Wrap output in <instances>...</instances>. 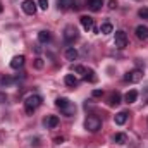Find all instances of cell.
<instances>
[{
    "instance_id": "obj_1",
    "label": "cell",
    "mask_w": 148,
    "mask_h": 148,
    "mask_svg": "<svg viewBox=\"0 0 148 148\" xmlns=\"http://www.w3.org/2000/svg\"><path fill=\"white\" fill-rule=\"evenodd\" d=\"M55 105L62 110L64 115H67V117H73L74 114H76V105H74L73 102H69L67 98H57L55 100Z\"/></svg>"
},
{
    "instance_id": "obj_2",
    "label": "cell",
    "mask_w": 148,
    "mask_h": 148,
    "mask_svg": "<svg viewBox=\"0 0 148 148\" xmlns=\"http://www.w3.org/2000/svg\"><path fill=\"white\" fill-rule=\"evenodd\" d=\"M41 102H43V98H41L40 95H36V93L29 95V97L24 100V109H26V114H33V112L41 105Z\"/></svg>"
},
{
    "instance_id": "obj_3",
    "label": "cell",
    "mask_w": 148,
    "mask_h": 148,
    "mask_svg": "<svg viewBox=\"0 0 148 148\" xmlns=\"http://www.w3.org/2000/svg\"><path fill=\"white\" fill-rule=\"evenodd\" d=\"M84 127L90 131V133H97L100 127H102V121L95 115H88L86 121H84Z\"/></svg>"
},
{
    "instance_id": "obj_4",
    "label": "cell",
    "mask_w": 148,
    "mask_h": 148,
    "mask_svg": "<svg viewBox=\"0 0 148 148\" xmlns=\"http://www.w3.org/2000/svg\"><path fill=\"white\" fill-rule=\"evenodd\" d=\"M141 77H143L141 69H133L124 74V81H127V83H138V81H141Z\"/></svg>"
},
{
    "instance_id": "obj_5",
    "label": "cell",
    "mask_w": 148,
    "mask_h": 148,
    "mask_svg": "<svg viewBox=\"0 0 148 148\" xmlns=\"http://www.w3.org/2000/svg\"><path fill=\"white\" fill-rule=\"evenodd\" d=\"M64 40H66L67 43H73V41L77 40V29L74 28L73 24L66 26V29H64Z\"/></svg>"
},
{
    "instance_id": "obj_6",
    "label": "cell",
    "mask_w": 148,
    "mask_h": 148,
    "mask_svg": "<svg viewBox=\"0 0 148 148\" xmlns=\"http://www.w3.org/2000/svg\"><path fill=\"white\" fill-rule=\"evenodd\" d=\"M21 9H23L24 14H28V16H35V14H36V3H35L33 0H23Z\"/></svg>"
},
{
    "instance_id": "obj_7",
    "label": "cell",
    "mask_w": 148,
    "mask_h": 148,
    "mask_svg": "<svg viewBox=\"0 0 148 148\" xmlns=\"http://www.w3.org/2000/svg\"><path fill=\"white\" fill-rule=\"evenodd\" d=\"M115 47L121 50L127 47V35L124 31H115Z\"/></svg>"
},
{
    "instance_id": "obj_8",
    "label": "cell",
    "mask_w": 148,
    "mask_h": 148,
    "mask_svg": "<svg viewBox=\"0 0 148 148\" xmlns=\"http://www.w3.org/2000/svg\"><path fill=\"white\" fill-rule=\"evenodd\" d=\"M79 21H81V26H83L86 31H90V29H93V28H95V19H93V17H90V16H81V17H79Z\"/></svg>"
},
{
    "instance_id": "obj_9",
    "label": "cell",
    "mask_w": 148,
    "mask_h": 148,
    "mask_svg": "<svg viewBox=\"0 0 148 148\" xmlns=\"http://www.w3.org/2000/svg\"><path fill=\"white\" fill-rule=\"evenodd\" d=\"M43 124L47 126V129H53V127L59 126V117L57 115H47L45 121H43Z\"/></svg>"
},
{
    "instance_id": "obj_10",
    "label": "cell",
    "mask_w": 148,
    "mask_h": 148,
    "mask_svg": "<svg viewBox=\"0 0 148 148\" xmlns=\"http://www.w3.org/2000/svg\"><path fill=\"white\" fill-rule=\"evenodd\" d=\"M24 62H26V59H24V55H16V57H14V59L10 60V67L17 71V69H21V67L24 66Z\"/></svg>"
},
{
    "instance_id": "obj_11",
    "label": "cell",
    "mask_w": 148,
    "mask_h": 148,
    "mask_svg": "<svg viewBox=\"0 0 148 148\" xmlns=\"http://www.w3.org/2000/svg\"><path fill=\"white\" fill-rule=\"evenodd\" d=\"M86 5H88L90 10L98 12V10L102 9V5H103V0H86Z\"/></svg>"
},
{
    "instance_id": "obj_12",
    "label": "cell",
    "mask_w": 148,
    "mask_h": 148,
    "mask_svg": "<svg viewBox=\"0 0 148 148\" xmlns=\"http://www.w3.org/2000/svg\"><path fill=\"white\" fill-rule=\"evenodd\" d=\"M127 115H129V114H127V112H124V110L119 112V114H115V115H114V122H115L117 126H122V124H126Z\"/></svg>"
},
{
    "instance_id": "obj_13",
    "label": "cell",
    "mask_w": 148,
    "mask_h": 148,
    "mask_svg": "<svg viewBox=\"0 0 148 148\" xmlns=\"http://www.w3.org/2000/svg\"><path fill=\"white\" fill-rule=\"evenodd\" d=\"M124 100H126V103H134V102L138 100V91H136V90H129V91L124 95Z\"/></svg>"
},
{
    "instance_id": "obj_14",
    "label": "cell",
    "mask_w": 148,
    "mask_h": 148,
    "mask_svg": "<svg viewBox=\"0 0 148 148\" xmlns=\"http://www.w3.org/2000/svg\"><path fill=\"white\" fill-rule=\"evenodd\" d=\"M136 36L140 38V40H148V26L140 24V26L136 28Z\"/></svg>"
},
{
    "instance_id": "obj_15",
    "label": "cell",
    "mask_w": 148,
    "mask_h": 148,
    "mask_svg": "<svg viewBox=\"0 0 148 148\" xmlns=\"http://www.w3.org/2000/svg\"><path fill=\"white\" fill-rule=\"evenodd\" d=\"M50 40H52V33H50V31H45V29H43V31L38 33V41H40V43H48Z\"/></svg>"
},
{
    "instance_id": "obj_16",
    "label": "cell",
    "mask_w": 148,
    "mask_h": 148,
    "mask_svg": "<svg viewBox=\"0 0 148 148\" xmlns=\"http://www.w3.org/2000/svg\"><path fill=\"white\" fill-rule=\"evenodd\" d=\"M112 140H114V143H117V145H124V143L127 141V136H126L124 133H115V134L112 136Z\"/></svg>"
},
{
    "instance_id": "obj_17",
    "label": "cell",
    "mask_w": 148,
    "mask_h": 148,
    "mask_svg": "<svg viewBox=\"0 0 148 148\" xmlns=\"http://www.w3.org/2000/svg\"><path fill=\"white\" fill-rule=\"evenodd\" d=\"M64 83H66L67 86L74 88V86H77V83H79V81H77V77H76L74 74H67V76L64 77Z\"/></svg>"
},
{
    "instance_id": "obj_18",
    "label": "cell",
    "mask_w": 148,
    "mask_h": 148,
    "mask_svg": "<svg viewBox=\"0 0 148 148\" xmlns=\"http://www.w3.org/2000/svg\"><path fill=\"white\" fill-rule=\"evenodd\" d=\"M76 0H59V9L62 10H67V9H73Z\"/></svg>"
},
{
    "instance_id": "obj_19",
    "label": "cell",
    "mask_w": 148,
    "mask_h": 148,
    "mask_svg": "<svg viewBox=\"0 0 148 148\" xmlns=\"http://www.w3.org/2000/svg\"><path fill=\"white\" fill-rule=\"evenodd\" d=\"M77 55H79V53H77V50H76L74 47H69V48L66 50V59H67V60H76Z\"/></svg>"
},
{
    "instance_id": "obj_20",
    "label": "cell",
    "mask_w": 148,
    "mask_h": 148,
    "mask_svg": "<svg viewBox=\"0 0 148 148\" xmlns=\"http://www.w3.org/2000/svg\"><path fill=\"white\" fill-rule=\"evenodd\" d=\"M112 31H114V26H112L110 23H103V24L100 26V33H102V35H110Z\"/></svg>"
},
{
    "instance_id": "obj_21",
    "label": "cell",
    "mask_w": 148,
    "mask_h": 148,
    "mask_svg": "<svg viewBox=\"0 0 148 148\" xmlns=\"http://www.w3.org/2000/svg\"><path fill=\"white\" fill-rule=\"evenodd\" d=\"M84 79H86V81H90V83H95V81H97V76H95V71H91V69H86V74H84Z\"/></svg>"
},
{
    "instance_id": "obj_22",
    "label": "cell",
    "mask_w": 148,
    "mask_h": 148,
    "mask_svg": "<svg viewBox=\"0 0 148 148\" xmlns=\"http://www.w3.org/2000/svg\"><path fill=\"white\" fill-rule=\"evenodd\" d=\"M109 103H110L112 107H114V105H119V103H121V93H117V91H115V93H114V95L110 97Z\"/></svg>"
},
{
    "instance_id": "obj_23",
    "label": "cell",
    "mask_w": 148,
    "mask_h": 148,
    "mask_svg": "<svg viewBox=\"0 0 148 148\" xmlns=\"http://www.w3.org/2000/svg\"><path fill=\"white\" fill-rule=\"evenodd\" d=\"M10 84H12V77H9V76L0 77V88H7V86H10Z\"/></svg>"
},
{
    "instance_id": "obj_24",
    "label": "cell",
    "mask_w": 148,
    "mask_h": 148,
    "mask_svg": "<svg viewBox=\"0 0 148 148\" xmlns=\"http://www.w3.org/2000/svg\"><path fill=\"white\" fill-rule=\"evenodd\" d=\"M138 16H140L141 19H148V7H143V9H140V10H138Z\"/></svg>"
},
{
    "instance_id": "obj_25",
    "label": "cell",
    "mask_w": 148,
    "mask_h": 148,
    "mask_svg": "<svg viewBox=\"0 0 148 148\" xmlns=\"http://www.w3.org/2000/svg\"><path fill=\"white\" fill-rule=\"evenodd\" d=\"M38 5H40V9L47 10L48 9V0H38Z\"/></svg>"
},
{
    "instance_id": "obj_26",
    "label": "cell",
    "mask_w": 148,
    "mask_h": 148,
    "mask_svg": "<svg viewBox=\"0 0 148 148\" xmlns=\"http://www.w3.org/2000/svg\"><path fill=\"white\" fill-rule=\"evenodd\" d=\"M74 71H76L77 74H83V76L86 74V69H84L83 66H76V67H74Z\"/></svg>"
},
{
    "instance_id": "obj_27",
    "label": "cell",
    "mask_w": 148,
    "mask_h": 148,
    "mask_svg": "<svg viewBox=\"0 0 148 148\" xmlns=\"http://www.w3.org/2000/svg\"><path fill=\"white\" fill-rule=\"evenodd\" d=\"M35 67H36V69H41V67H43V59H40V57L35 59Z\"/></svg>"
},
{
    "instance_id": "obj_28",
    "label": "cell",
    "mask_w": 148,
    "mask_h": 148,
    "mask_svg": "<svg viewBox=\"0 0 148 148\" xmlns=\"http://www.w3.org/2000/svg\"><path fill=\"white\" fill-rule=\"evenodd\" d=\"M107 7H109V9H115V7H117V2H115V0H109V5H107Z\"/></svg>"
},
{
    "instance_id": "obj_29",
    "label": "cell",
    "mask_w": 148,
    "mask_h": 148,
    "mask_svg": "<svg viewBox=\"0 0 148 148\" xmlns=\"http://www.w3.org/2000/svg\"><path fill=\"white\" fill-rule=\"evenodd\" d=\"M7 102V95L5 93H0V103H5Z\"/></svg>"
},
{
    "instance_id": "obj_30",
    "label": "cell",
    "mask_w": 148,
    "mask_h": 148,
    "mask_svg": "<svg viewBox=\"0 0 148 148\" xmlns=\"http://www.w3.org/2000/svg\"><path fill=\"white\" fill-rule=\"evenodd\" d=\"M102 95H103L102 90H95V91H93V97H102Z\"/></svg>"
},
{
    "instance_id": "obj_31",
    "label": "cell",
    "mask_w": 148,
    "mask_h": 148,
    "mask_svg": "<svg viewBox=\"0 0 148 148\" xmlns=\"http://www.w3.org/2000/svg\"><path fill=\"white\" fill-rule=\"evenodd\" d=\"M2 10H3V5H2V2H0V14H2Z\"/></svg>"
}]
</instances>
